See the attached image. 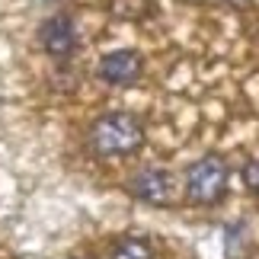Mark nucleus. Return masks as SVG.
<instances>
[{"label": "nucleus", "instance_id": "nucleus-4", "mask_svg": "<svg viewBox=\"0 0 259 259\" xmlns=\"http://www.w3.org/2000/svg\"><path fill=\"white\" fill-rule=\"evenodd\" d=\"M38 38H42V48L52 58H58V61H64V58L74 55L77 48V29H74V19L67 13H55L48 16L42 23V32H38Z\"/></svg>", "mask_w": 259, "mask_h": 259}, {"label": "nucleus", "instance_id": "nucleus-7", "mask_svg": "<svg viewBox=\"0 0 259 259\" xmlns=\"http://www.w3.org/2000/svg\"><path fill=\"white\" fill-rule=\"evenodd\" d=\"M243 186L250 189L253 195H259V157H253V160L243 166Z\"/></svg>", "mask_w": 259, "mask_h": 259}, {"label": "nucleus", "instance_id": "nucleus-8", "mask_svg": "<svg viewBox=\"0 0 259 259\" xmlns=\"http://www.w3.org/2000/svg\"><path fill=\"white\" fill-rule=\"evenodd\" d=\"M231 4H234V7H243V4H250V0H231Z\"/></svg>", "mask_w": 259, "mask_h": 259}, {"label": "nucleus", "instance_id": "nucleus-6", "mask_svg": "<svg viewBox=\"0 0 259 259\" xmlns=\"http://www.w3.org/2000/svg\"><path fill=\"white\" fill-rule=\"evenodd\" d=\"M112 259H157V256H154L147 240H141V237H125L112 250Z\"/></svg>", "mask_w": 259, "mask_h": 259}, {"label": "nucleus", "instance_id": "nucleus-5", "mask_svg": "<svg viewBox=\"0 0 259 259\" xmlns=\"http://www.w3.org/2000/svg\"><path fill=\"white\" fill-rule=\"evenodd\" d=\"M141 55L132 52V48H118V52L103 55L99 61V77L112 87H132L138 77H141Z\"/></svg>", "mask_w": 259, "mask_h": 259}, {"label": "nucleus", "instance_id": "nucleus-2", "mask_svg": "<svg viewBox=\"0 0 259 259\" xmlns=\"http://www.w3.org/2000/svg\"><path fill=\"white\" fill-rule=\"evenodd\" d=\"M227 192V163L221 157L208 154L198 163L189 166L186 173V195L195 205H214L221 202V195Z\"/></svg>", "mask_w": 259, "mask_h": 259}, {"label": "nucleus", "instance_id": "nucleus-1", "mask_svg": "<svg viewBox=\"0 0 259 259\" xmlns=\"http://www.w3.org/2000/svg\"><path fill=\"white\" fill-rule=\"evenodd\" d=\"M144 144V125L132 112H109L90 128V147L99 157H125Z\"/></svg>", "mask_w": 259, "mask_h": 259}, {"label": "nucleus", "instance_id": "nucleus-3", "mask_svg": "<svg viewBox=\"0 0 259 259\" xmlns=\"http://www.w3.org/2000/svg\"><path fill=\"white\" fill-rule=\"evenodd\" d=\"M132 195L144 205H154V208H166L176 202V176L163 166H144L132 176Z\"/></svg>", "mask_w": 259, "mask_h": 259}]
</instances>
